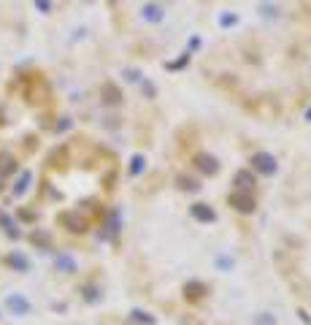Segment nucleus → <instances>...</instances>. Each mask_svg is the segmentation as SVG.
I'll return each mask as SVG.
<instances>
[{
  "mask_svg": "<svg viewBox=\"0 0 311 325\" xmlns=\"http://www.w3.org/2000/svg\"><path fill=\"white\" fill-rule=\"evenodd\" d=\"M252 168H255L257 173H263V176H273L276 168H279V162H276L273 155L257 152V155H252Z\"/></svg>",
  "mask_w": 311,
  "mask_h": 325,
  "instance_id": "1",
  "label": "nucleus"
},
{
  "mask_svg": "<svg viewBox=\"0 0 311 325\" xmlns=\"http://www.w3.org/2000/svg\"><path fill=\"white\" fill-rule=\"evenodd\" d=\"M60 225L68 228L71 233H84V230H87V219H84L79 212H62L60 214Z\"/></svg>",
  "mask_w": 311,
  "mask_h": 325,
  "instance_id": "2",
  "label": "nucleus"
},
{
  "mask_svg": "<svg viewBox=\"0 0 311 325\" xmlns=\"http://www.w3.org/2000/svg\"><path fill=\"white\" fill-rule=\"evenodd\" d=\"M230 206L241 214H252L255 212V198H252V193H233L230 195Z\"/></svg>",
  "mask_w": 311,
  "mask_h": 325,
  "instance_id": "3",
  "label": "nucleus"
},
{
  "mask_svg": "<svg viewBox=\"0 0 311 325\" xmlns=\"http://www.w3.org/2000/svg\"><path fill=\"white\" fill-rule=\"evenodd\" d=\"M195 165H198V171L209 173V176H214V173H220V162H217V158H214V155H206V152L195 155Z\"/></svg>",
  "mask_w": 311,
  "mask_h": 325,
  "instance_id": "4",
  "label": "nucleus"
},
{
  "mask_svg": "<svg viewBox=\"0 0 311 325\" xmlns=\"http://www.w3.org/2000/svg\"><path fill=\"white\" fill-rule=\"evenodd\" d=\"M141 16L146 22H163L165 19V8L157 5V3H143L141 5Z\"/></svg>",
  "mask_w": 311,
  "mask_h": 325,
  "instance_id": "5",
  "label": "nucleus"
},
{
  "mask_svg": "<svg viewBox=\"0 0 311 325\" xmlns=\"http://www.w3.org/2000/svg\"><path fill=\"white\" fill-rule=\"evenodd\" d=\"M189 212H192V217L200 219V222H214V219H217V212L209 206V203H192Z\"/></svg>",
  "mask_w": 311,
  "mask_h": 325,
  "instance_id": "6",
  "label": "nucleus"
},
{
  "mask_svg": "<svg viewBox=\"0 0 311 325\" xmlns=\"http://www.w3.org/2000/svg\"><path fill=\"white\" fill-rule=\"evenodd\" d=\"M233 182H235V187H238V193H252V187L257 184V182H255V173H252V171H238Z\"/></svg>",
  "mask_w": 311,
  "mask_h": 325,
  "instance_id": "7",
  "label": "nucleus"
},
{
  "mask_svg": "<svg viewBox=\"0 0 311 325\" xmlns=\"http://www.w3.org/2000/svg\"><path fill=\"white\" fill-rule=\"evenodd\" d=\"M5 306H8L14 315H27V312H30V304H27V298H22L19 293L8 295V298H5Z\"/></svg>",
  "mask_w": 311,
  "mask_h": 325,
  "instance_id": "8",
  "label": "nucleus"
},
{
  "mask_svg": "<svg viewBox=\"0 0 311 325\" xmlns=\"http://www.w3.org/2000/svg\"><path fill=\"white\" fill-rule=\"evenodd\" d=\"M100 98H103V103L114 106V103L122 101V90H119V87H114V84H103V87H100Z\"/></svg>",
  "mask_w": 311,
  "mask_h": 325,
  "instance_id": "9",
  "label": "nucleus"
},
{
  "mask_svg": "<svg viewBox=\"0 0 311 325\" xmlns=\"http://www.w3.org/2000/svg\"><path fill=\"white\" fill-rule=\"evenodd\" d=\"M54 269L60 271V274H73V271H76V260H73L71 255H57Z\"/></svg>",
  "mask_w": 311,
  "mask_h": 325,
  "instance_id": "10",
  "label": "nucleus"
},
{
  "mask_svg": "<svg viewBox=\"0 0 311 325\" xmlns=\"http://www.w3.org/2000/svg\"><path fill=\"white\" fill-rule=\"evenodd\" d=\"M16 171V158L11 152H0V176H8V173Z\"/></svg>",
  "mask_w": 311,
  "mask_h": 325,
  "instance_id": "11",
  "label": "nucleus"
},
{
  "mask_svg": "<svg viewBox=\"0 0 311 325\" xmlns=\"http://www.w3.org/2000/svg\"><path fill=\"white\" fill-rule=\"evenodd\" d=\"M30 182H33V173H30V171H22L19 179H16V184H14V195H16V198H19V195H25L27 190H30Z\"/></svg>",
  "mask_w": 311,
  "mask_h": 325,
  "instance_id": "12",
  "label": "nucleus"
},
{
  "mask_svg": "<svg viewBox=\"0 0 311 325\" xmlns=\"http://www.w3.org/2000/svg\"><path fill=\"white\" fill-rule=\"evenodd\" d=\"M209 293V287H206L203 282H187L184 284V295L187 298H200V295H206Z\"/></svg>",
  "mask_w": 311,
  "mask_h": 325,
  "instance_id": "13",
  "label": "nucleus"
},
{
  "mask_svg": "<svg viewBox=\"0 0 311 325\" xmlns=\"http://www.w3.org/2000/svg\"><path fill=\"white\" fill-rule=\"evenodd\" d=\"M8 266H11L14 271H27V269H30L27 258H25V255H19V252H11V255H8Z\"/></svg>",
  "mask_w": 311,
  "mask_h": 325,
  "instance_id": "14",
  "label": "nucleus"
},
{
  "mask_svg": "<svg viewBox=\"0 0 311 325\" xmlns=\"http://www.w3.org/2000/svg\"><path fill=\"white\" fill-rule=\"evenodd\" d=\"M176 182H178V187H181V190H187V193H198V190H200V182H198V179L184 176V173L176 179Z\"/></svg>",
  "mask_w": 311,
  "mask_h": 325,
  "instance_id": "15",
  "label": "nucleus"
},
{
  "mask_svg": "<svg viewBox=\"0 0 311 325\" xmlns=\"http://www.w3.org/2000/svg\"><path fill=\"white\" fill-rule=\"evenodd\" d=\"M0 225H3V228H5V233H8L11 239H19V230H16L14 219H11L8 214H3V212H0Z\"/></svg>",
  "mask_w": 311,
  "mask_h": 325,
  "instance_id": "16",
  "label": "nucleus"
},
{
  "mask_svg": "<svg viewBox=\"0 0 311 325\" xmlns=\"http://www.w3.org/2000/svg\"><path fill=\"white\" fill-rule=\"evenodd\" d=\"M30 241L36 244V247H41V249H49V244H51L49 233H44V230H33V233H30Z\"/></svg>",
  "mask_w": 311,
  "mask_h": 325,
  "instance_id": "17",
  "label": "nucleus"
},
{
  "mask_svg": "<svg viewBox=\"0 0 311 325\" xmlns=\"http://www.w3.org/2000/svg\"><path fill=\"white\" fill-rule=\"evenodd\" d=\"M143 168H146V160H143V155H135V158L130 160V173H133V176H138Z\"/></svg>",
  "mask_w": 311,
  "mask_h": 325,
  "instance_id": "18",
  "label": "nucleus"
},
{
  "mask_svg": "<svg viewBox=\"0 0 311 325\" xmlns=\"http://www.w3.org/2000/svg\"><path fill=\"white\" fill-rule=\"evenodd\" d=\"M130 315H133V320H135V323H143V325H154V317H152V315H146V312H143V309H133V312H130Z\"/></svg>",
  "mask_w": 311,
  "mask_h": 325,
  "instance_id": "19",
  "label": "nucleus"
},
{
  "mask_svg": "<svg viewBox=\"0 0 311 325\" xmlns=\"http://www.w3.org/2000/svg\"><path fill=\"white\" fill-rule=\"evenodd\" d=\"M235 22H238V16H235V14H222L220 16V25L222 27H230V25H235Z\"/></svg>",
  "mask_w": 311,
  "mask_h": 325,
  "instance_id": "20",
  "label": "nucleus"
},
{
  "mask_svg": "<svg viewBox=\"0 0 311 325\" xmlns=\"http://www.w3.org/2000/svg\"><path fill=\"white\" fill-rule=\"evenodd\" d=\"M117 230H119V214L114 212V214H111V219H108V236L117 233Z\"/></svg>",
  "mask_w": 311,
  "mask_h": 325,
  "instance_id": "21",
  "label": "nucleus"
},
{
  "mask_svg": "<svg viewBox=\"0 0 311 325\" xmlns=\"http://www.w3.org/2000/svg\"><path fill=\"white\" fill-rule=\"evenodd\" d=\"M125 79H128V81H138V79H141V73H138L135 68H128V71H125Z\"/></svg>",
  "mask_w": 311,
  "mask_h": 325,
  "instance_id": "22",
  "label": "nucleus"
},
{
  "mask_svg": "<svg viewBox=\"0 0 311 325\" xmlns=\"http://www.w3.org/2000/svg\"><path fill=\"white\" fill-rule=\"evenodd\" d=\"M36 8L44 11V14H49V11H51V3H46V0H36Z\"/></svg>",
  "mask_w": 311,
  "mask_h": 325,
  "instance_id": "23",
  "label": "nucleus"
},
{
  "mask_svg": "<svg viewBox=\"0 0 311 325\" xmlns=\"http://www.w3.org/2000/svg\"><path fill=\"white\" fill-rule=\"evenodd\" d=\"M84 298H87V301H97V290L95 287H84Z\"/></svg>",
  "mask_w": 311,
  "mask_h": 325,
  "instance_id": "24",
  "label": "nucleus"
},
{
  "mask_svg": "<svg viewBox=\"0 0 311 325\" xmlns=\"http://www.w3.org/2000/svg\"><path fill=\"white\" fill-rule=\"evenodd\" d=\"M257 325H273V315H260L257 317Z\"/></svg>",
  "mask_w": 311,
  "mask_h": 325,
  "instance_id": "25",
  "label": "nucleus"
},
{
  "mask_svg": "<svg viewBox=\"0 0 311 325\" xmlns=\"http://www.w3.org/2000/svg\"><path fill=\"white\" fill-rule=\"evenodd\" d=\"M260 11H263L266 16H270V14H276L279 8H276V5H268V3H263V5H260Z\"/></svg>",
  "mask_w": 311,
  "mask_h": 325,
  "instance_id": "26",
  "label": "nucleus"
},
{
  "mask_svg": "<svg viewBox=\"0 0 311 325\" xmlns=\"http://www.w3.org/2000/svg\"><path fill=\"white\" fill-rule=\"evenodd\" d=\"M217 263H220V269H224V271H227V269H233V260H230V258H220Z\"/></svg>",
  "mask_w": 311,
  "mask_h": 325,
  "instance_id": "27",
  "label": "nucleus"
},
{
  "mask_svg": "<svg viewBox=\"0 0 311 325\" xmlns=\"http://www.w3.org/2000/svg\"><path fill=\"white\" fill-rule=\"evenodd\" d=\"M184 62H189V52H187V54H184V57H181V60H176V62H171V65H168V68H181V65H184Z\"/></svg>",
  "mask_w": 311,
  "mask_h": 325,
  "instance_id": "28",
  "label": "nucleus"
},
{
  "mask_svg": "<svg viewBox=\"0 0 311 325\" xmlns=\"http://www.w3.org/2000/svg\"><path fill=\"white\" fill-rule=\"evenodd\" d=\"M68 127H71V119H68V117H62V122L57 125V130H68Z\"/></svg>",
  "mask_w": 311,
  "mask_h": 325,
  "instance_id": "29",
  "label": "nucleus"
},
{
  "mask_svg": "<svg viewBox=\"0 0 311 325\" xmlns=\"http://www.w3.org/2000/svg\"><path fill=\"white\" fill-rule=\"evenodd\" d=\"M19 217H22V219H36V214H33V212H27V209H22V212H19Z\"/></svg>",
  "mask_w": 311,
  "mask_h": 325,
  "instance_id": "30",
  "label": "nucleus"
},
{
  "mask_svg": "<svg viewBox=\"0 0 311 325\" xmlns=\"http://www.w3.org/2000/svg\"><path fill=\"white\" fill-rule=\"evenodd\" d=\"M143 90H146V95H149V98H154V87L149 84V81H143Z\"/></svg>",
  "mask_w": 311,
  "mask_h": 325,
  "instance_id": "31",
  "label": "nucleus"
},
{
  "mask_svg": "<svg viewBox=\"0 0 311 325\" xmlns=\"http://www.w3.org/2000/svg\"><path fill=\"white\" fill-rule=\"evenodd\" d=\"M306 119L311 122V106H309V111H306Z\"/></svg>",
  "mask_w": 311,
  "mask_h": 325,
  "instance_id": "32",
  "label": "nucleus"
},
{
  "mask_svg": "<svg viewBox=\"0 0 311 325\" xmlns=\"http://www.w3.org/2000/svg\"><path fill=\"white\" fill-rule=\"evenodd\" d=\"M0 187H3V176H0Z\"/></svg>",
  "mask_w": 311,
  "mask_h": 325,
  "instance_id": "33",
  "label": "nucleus"
}]
</instances>
